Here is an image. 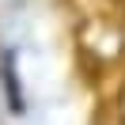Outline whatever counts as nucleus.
<instances>
[{"label":"nucleus","instance_id":"f03ea898","mask_svg":"<svg viewBox=\"0 0 125 125\" xmlns=\"http://www.w3.org/2000/svg\"><path fill=\"white\" fill-rule=\"evenodd\" d=\"M117 117H121V125H125V87L117 91Z\"/></svg>","mask_w":125,"mask_h":125},{"label":"nucleus","instance_id":"f257e3e1","mask_svg":"<svg viewBox=\"0 0 125 125\" xmlns=\"http://www.w3.org/2000/svg\"><path fill=\"white\" fill-rule=\"evenodd\" d=\"M0 83H4V95H8V110H23V87H19V76H15V53L4 49L0 53Z\"/></svg>","mask_w":125,"mask_h":125}]
</instances>
